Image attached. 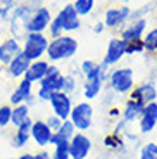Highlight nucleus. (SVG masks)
<instances>
[{
	"label": "nucleus",
	"mask_w": 157,
	"mask_h": 159,
	"mask_svg": "<svg viewBox=\"0 0 157 159\" xmlns=\"http://www.w3.org/2000/svg\"><path fill=\"white\" fill-rule=\"evenodd\" d=\"M140 159H157V142H147L140 147Z\"/></svg>",
	"instance_id": "obj_29"
},
{
	"label": "nucleus",
	"mask_w": 157,
	"mask_h": 159,
	"mask_svg": "<svg viewBox=\"0 0 157 159\" xmlns=\"http://www.w3.org/2000/svg\"><path fill=\"white\" fill-rule=\"evenodd\" d=\"M69 121L73 123V126L76 128V131H87L93 125V106L88 100H81L76 102L71 109Z\"/></svg>",
	"instance_id": "obj_7"
},
{
	"label": "nucleus",
	"mask_w": 157,
	"mask_h": 159,
	"mask_svg": "<svg viewBox=\"0 0 157 159\" xmlns=\"http://www.w3.org/2000/svg\"><path fill=\"white\" fill-rule=\"evenodd\" d=\"M124 56H126V42L123 38H119V36H114V38L109 40V43H107L105 56H104L102 62L105 66H109V68H112Z\"/></svg>",
	"instance_id": "obj_12"
},
{
	"label": "nucleus",
	"mask_w": 157,
	"mask_h": 159,
	"mask_svg": "<svg viewBox=\"0 0 157 159\" xmlns=\"http://www.w3.org/2000/svg\"><path fill=\"white\" fill-rule=\"evenodd\" d=\"M45 123H47V126L50 128L52 131H57L61 128V125H62V119L57 118L55 114H50V116H47V118H45Z\"/></svg>",
	"instance_id": "obj_34"
},
{
	"label": "nucleus",
	"mask_w": 157,
	"mask_h": 159,
	"mask_svg": "<svg viewBox=\"0 0 157 159\" xmlns=\"http://www.w3.org/2000/svg\"><path fill=\"white\" fill-rule=\"evenodd\" d=\"M31 125H33V118H28L26 121L19 125V126L14 130L12 133V147L14 149H23L28 145V142L31 140V135H29V131H31Z\"/></svg>",
	"instance_id": "obj_21"
},
{
	"label": "nucleus",
	"mask_w": 157,
	"mask_h": 159,
	"mask_svg": "<svg viewBox=\"0 0 157 159\" xmlns=\"http://www.w3.org/2000/svg\"><path fill=\"white\" fill-rule=\"evenodd\" d=\"M131 17V7L128 5H121V7H112L107 9L105 14H104V26L109 30H116L121 28L124 23H128Z\"/></svg>",
	"instance_id": "obj_9"
},
{
	"label": "nucleus",
	"mask_w": 157,
	"mask_h": 159,
	"mask_svg": "<svg viewBox=\"0 0 157 159\" xmlns=\"http://www.w3.org/2000/svg\"><path fill=\"white\" fill-rule=\"evenodd\" d=\"M141 43H143V52H149V54L157 52V28L149 30L141 38Z\"/></svg>",
	"instance_id": "obj_26"
},
{
	"label": "nucleus",
	"mask_w": 157,
	"mask_h": 159,
	"mask_svg": "<svg viewBox=\"0 0 157 159\" xmlns=\"http://www.w3.org/2000/svg\"><path fill=\"white\" fill-rule=\"evenodd\" d=\"M92 140L83 131H76L69 140V157L71 159H88L92 152Z\"/></svg>",
	"instance_id": "obj_8"
},
{
	"label": "nucleus",
	"mask_w": 157,
	"mask_h": 159,
	"mask_svg": "<svg viewBox=\"0 0 157 159\" xmlns=\"http://www.w3.org/2000/svg\"><path fill=\"white\" fill-rule=\"evenodd\" d=\"M0 97H2V83H0Z\"/></svg>",
	"instance_id": "obj_41"
},
{
	"label": "nucleus",
	"mask_w": 157,
	"mask_h": 159,
	"mask_svg": "<svg viewBox=\"0 0 157 159\" xmlns=\"http://www.w3.org/2000/svg\"><path fill=\"white\" fill-rule=\"evenodd\" d=\"M74 133H76V128L73 126V123H71L69 119H64L59 130L54 131L52 140H50V145H57V143H61V142H69Z\"/></svg>",
	"instance_id": "obj_23"
},
{
	"label": "nucleus",
	"mask_w": 157,
	"mask_h": 159,
	"mask_svg": "<svg viewBox=\"0 0 157 159\" xmlns=\"http://www.w3.org/2000/svg\"><path fill=\"white\" fill-rule=\"evenodd\" d=\"M38 87H45L52 92H62V87H64V75L61 71V68L57 64H52L48 66V71L45 75V78L38 83Z\"/></svg>",
	"instance_id": "obj_18"
},
{
	"label": "nucleus",
	"mask_w": 157,
	"mask_h": 159,
	"mask_svg": "<svg viewBox=\"0 0 157 159\" xmlns=\"http://www.w3.org/2000/svg\"><path fill=\"white\" fill-rule=\"evenodd\" d=\"M29 116V106L26 104H19V106H12V116H11V125L17 128L23 121H26Z\"/></svg>",
	"instance_id": "obj_25"
},
{
	"label": "nucleus",
	"mask_w": 157,
	"mask_h": 159,
	"mask_svg": "<svg viewBox=\"0 0 157 159\" xmlns=\"http://www.w3.org/2000/svg\"><path fill=\"white\" fill-rule=\"evenodd\" d=\"M130 99L138 100L143 106L149 102H154L157 99V87L154 85V81H143V83L133 87V90L130 92Z\"/></svg>",
	"instance_id": "obj_17"
},
{
	"label": "nucleus",
	"mask_w": 157,
	"mask_h": 159,
	"mask_svg": "<svg viewBox=\"0 0 157 159\" xmlns=\"http://www.w3.org/2000/svg\"><path fill=\"white\" fill-rule=\"evenodd\" d=\"M21 52V42L12 36H5L0 42V66L4 68Z\"/></svg>",
	"instance_id": "obj_20"
},
{
	"label": "nucleus",
	"mask_w": 157,
	"mask_h": 159,
	"mask_svg": "<svg viewBox=\"0 0 157 159\" xmlns=\"http://www.w3.org/2000/svg\"><path fill=\"white\" fill-rule=\"evenodd\" d=\"M79 28H81V17L78 16V12L73 7V4H67L52 17V23L47 31L50 38H57L64 33L78 31Z\"/></svg>",
	"instance_id": "obj_1"
},
{
	"label": "nucleus",
	"mask_w": 157,
	"mask_h": 159,
	"mask_svg": "<svg viewBox=\"0 0 157 159\" xmlns=\"http://www.w3.org/2000/svg\"><path fill=\"white\" fill-rule=\"evenodd\" d=\"M78 40L71 35H61L57 38L48 40V47H47V61L52 64L61 62V61H67L71 57L76 56L78 52Z\"/></svg>",
	"instance_id": "obj_2"
},
{
	"label": "nucleus",
	"mask_w": 157,
	"mask_h": 159,
	"mask_svg": "<svg viewBox=\"0 0 157 159\" xmlns=\"http://www.w3.org/2000/svg\"><path fill=\"white\" fill-rule=\"evenodd\" d=\"M147 24L149 21L145 17H140V19H133L126 24L124 28L121 30V35L119 38H123L126 43H131V42H140L145 35V30H147Z\"/></svg>",
	"instance_id": "obj_14"
},
{
	"label": "nucleus",
	"mask_w": 157,
	"mask_h": 159,
	"mask_svg": "<svg viewBox=\"0 0 157 159\" xmlns=\"http://www.w3.org/2000/svg\"><path fill=\"white\" fill-rule=\"evenodd\" d=\"M29 64H31V61L28 59L23 54V50H21L7 66H4V73L7 75L9 80H17V81H19L21 78H24L28 68H29Z\"/></svg>",
	"instance_id": "obj_16"
},
{
	"label": "nucleus",
	"mask_w": 157,
	"mask_h": 159,
	"mask_svg": "<svg viewBox=\"0 0 157 159\" xmlns=\"http://www.w3.org/2000/svg\"><path fill=\"white\" fill-rule=\"evenodd\" d=\"M107 83L110 92L118 95H126L135 87V71L131 68H114L109 71Z\"/></svg>",
	"instance_id": "obj_5"
},
{
	"label": "nucleus",
	"mask_w": 157,
	"mask_h": 159,
	"mask_svg": "<svg viewBox=\"0 0 157 159\" xmlns=\"http://www.w3.org/2000/svg\"><path fill=\"white\" fill-rule=\"evenodd\" d=\"M11 116H12V106L11 104H0V130L11 126Z\"/></svg>",
	"instance_id": "obj_28"
},
{
	"label": "nucleus",
	"mask_w": 157,
	"mask_h": 159,
	"mask_svg": "<svg viewBox=\"0 0 157 159\" xmlns=\"http://www.w3.org/2000/svg\"><path fill=\"white\" fill-rule=\"evenodd\" d=\"M11 2H17V0H0V4H11Z\"/></svg>",
	"instance_id": "obj_40"
},
{
	"label": "nucleus",
	"mask_w": 157,
	"mask_h": 159,
	"mask_svg": "<svg viewBox=\"0 0 157 159\" xmlns=\"http://www.w3.org/2000/svg\"><path fill=\"white\" fill-rule=\"evenodd\" d=\"M95 68H97V62H95V61H92V59H85L81 64H79V71H81L83 76L88 75V73H92Z\"/></svg>",
	"instance_id": "obj_35"
},
{
	"label": "nucleus",
	"mask_w": 157,
	"mask_h": 159,
	"mask_svg": "<svg viewBox=\"0 0 157 159\" xmlns=\"http://www.w3.org/2000/svg\"><path fill=\"white\" fill-rule=\"evenodd\" d=\"M12 159H35V157H33L31 152H23V154H19L17 157H12Z\"/></svg>",
	"instance_id": "obj_38"
},
{
	"label": "nucleus",
	"mask_w": 157,
	"mask_h": 159,
	"mask_svg": "<svg viewBox=\"0 0 157 159\" xmlns=\"http://www.w3.org/2000/svg\"><path fill=\"white\" fill-rule=\"evenodd\" d=\"M50 159H71L69 157V142H61L54 145V152L50 154Z\"/></svg>",
	"instance_id": "obj_30"
},
{
	"label": "nucleus",
	"mask_w": 157,
	"mask_h": 159,
	"mask_svg": "<svg viewBox=\"0 0 157 159\" xmlns=\"http://www.w3.org/2000/svg\"><path fill=\"white\" fill-rule=\"evenodd\" d=\"M104 143H105V147L112 149V151H121V149H124V145H126L118 133H110V135H107L105 140H104Z\"/></svg>",
	"instance_id": "obj_31"
},
{
	"label": "nucleus",
	"mask_w": 157,
	"mask_h": 159,
	"mask_svg": "<svg viewBox=\"0 0 157 159\" xmlns=\"http://www.w3.org/2000/svg\"><path fill=\"white\" fill-rule=\"evenodd\" d=\"M157 126V100L149 102L143 106L141 114L138 118V128H140L141 135H149Z\"/></svg>",
	"instance_id": "obj_13"
},
{
	"label": "nucleus",
	"mask_w": 157,
	"mask_h": 159,
	"mask_svg": "<svg viewBox=\"0 0 157 159\" xmlns=\"http://www.w3.org/2000/svg\"><path fill=\"white\" fill-rule=\"evenodd\" d=\"M48 47V36L45 33H28L21 42V50L23 54L31 61L43 59Z\"/></svg>",
	"instance_id": "obj_6"
},
{
	"label": "nucleus",
	"mask_w": 157,
	"mask_h": 159,
	"mask_svg": "<svg viewBox=\"0 0 157 159\" xmlns=\"http://www.w3.org/2000/svg\"><path fill=\"white\" fill-rule=\"evenodd\" d=\"M92 30H93V33H97V35H98V33H102L104 30H105V26H104L102 21H98V23L93 24V28H92Z\"/></svg>",
	"instance_id": "obj_37"
},
{
	"label": "nucleus",
	"mask_w": 157,
	"mask_h": 159,
	"mask_svg": "<svg viewBox=\"0 0 157 159\" xmlns=\"http://www.w3.org/2000/svg\"><path fill=\"white\" fill-rule=\"evenodd\" d=\"M48 66H50V62H48L47 59L33 61V62L29 64V68H28L24 78H26L28 81H31L33 85H35V83H40V81L45 78V75H47Z\"/></svg>",
	"instance_id": "obj_22"
},
{
	"label": "nucleus",
	"mask_w": 157,
	"mask_h": 159,
	"mask_svg": "<svg viewBox=\"0 0 157 159\" xmlns=\"http://www.w3.org/2000/svg\"><path fill=\"white\" fill-rule=\"evenodd\" d=\"M33 157H35V159H50V154H48L45 149H40L38 152H35V154H33Z\"/></svg>",
	"instance_id": "obj_36"
},
{
	"label": "nucleus",
	"mask_w": 157,
	"mask_h": 159,
	"mask_svg": "<svg viewBox=\"0 0 157 159\" xmlns=\"http://www.w3.org/2000/svg\"><path fill=\"white\" fill-rule=\"evenodd\" d=\"M52 12L48 7L42 5L33 11V16L28 23V33H45L52 23Z\"/></svg>",
	"instance_id": "obj_10"
},
{
	"label": "nucleus",
	"mask_w": 157,
	"mask_h": 159,
	"mask_svg": "<svg viewBox=\"0 0 157 159\" xmlns=\"http://www.w3.org/2000/svg\"><path fill=\"white\" fill-rule=\"evenodd\" d=\"M73 7L76 9L79 17L88 16V14H92V11H93V7H95V0H74Z\"/></svg>",
	"instance_id": "obj_27"
},
{
	"label": "nucleus",
	"mask_w": 157,
	"mask_h": 159,
	"mask_svg": "<svg viewBox=\"0 0 157 159\" xmlns=\"http://www.w3.org/2000/svg\"><path fill=\"white\" fill-rule=\"evenodd\" d=\"M48 104H50V107H52V114H55L57 118L62 119V121L64 119H69L71 109L74 106L71 95H67L64 92H55L54 95L50 97Z\"/></svg>",
	"instance_id": "obj_11"
},
{
	"label": "nucleus",
	"mask_w": 157,
	"mask_h": 159,
	"mask_svg": "<svg viewBox=\"0 0 157 159\" xmlns=\"http://www.w3.org/2000/svg\"><path fill=\"white\" fill-rule=\"evenodd\" d=\"M107 76H109V66L104 62L97 64V68L92 73L85 75L83 81V97L87 100H93L102 93L104 83H107Z\"/></svg>",
	"instance_id": "obj_4"
},
{
	"label": "nucleus",
	"mask_w": 157,
	"mask_h": 159,
	"mask_svg": "<svg viewBox=\"0 0 157 159\" xmlns=\"http://www.w3.org/2000/svg\"><path fill=\"white\" fill-rule=\"evenodd\" d=\"M141 109H143V104H141V102L128 99V102H126L124 109H123V112H121V116H123L121 119L124 121L126 125L135 123V121H138V118H140Z\"/></svg>",
	"instance_id": "obj_24"
},
{
	"label": "nucleus",
	"mask_w": 157,
	"mask_h": 159,
	"mask_svg": "<svg viewBox=\"0 0 157 159\" xmlns=\"http://www.w3.org/2000/svg\"><path fill=\"white\" fill-rule=\"evenodd\" d=\"M143 52V43L140 42H131L126 43V56H133V54H141Z\"/></svg>",
	"instance_id": "obj_33"
},
{
	"label": "nucleus",
	"mask_w": 157,
	"mask_h": 159,
	"mask_svg": "<svg viewBox=\"0 0 157 159\" xmlns=\"http://www.w3.org/2000/svg\"><path fill=\"white\" fill-rule=\"evenodd\" d=\"M109 116H110V118H119V116H121V111H119L118 107H112L109 111Z\"/></svg>",
	"instance_id": "obj_39"
},
{
	"label": "nucleus",
	"mask_w": 157,
	"mask_h": 159,
	"mask_svg": "<svg viewBox=\"0 0 157 159\" xmlns=\"http://www.w3.org/2000/svg\"><path fill=\"white\" fill-rule=\"evenodd\" d=\"M29 135H31V140L35 142V145H38L40 149H45L47 145H50L54 131L47 126L45 119H33Z\"/></svg>",
	"instance_id": "obj_15"
},
{
	"label": "nucleus",
	"mask_w": 157,
	"mask_h": 159,
	"mask_svg": "<svg viewBox=\"0 0 157 159\" xmlns=\"http://www.w3.org/2000/svg\"><path fill=\"white\" fill-rule=\"evenodd\" d=\"M33 11H35V9L29 4H26V2H17V5L14 7V11L11 12L9 21H7L9 35H11L12 38L23 42V38L28 35V23H29V19H31V16H33Z\"/></svg>",
	"instance_id": "obj_3"
},
{
	"label": "nucleus",
	"mask_w": 157,
	"mask_h": 159,
	"mask_svg": "<svg viewBox=\"0 0 157 159\" xmlns=\"http://www.w3.org/2000/svg\"><path fill=\"white\" fill-rule=\"evenodd\" d=\"M33 95V83L28 81L26 78H21L14 90L9 95V104L11 106H19V104H26V100Z\"/></svg>",
	"instance_id": "obj_19"
},
{
	"label": "nucleus",
	"mask_w": 157,
	"mask_h": 159,
	"mask_svg": "<svg viewBox=\"0 0 157 159\" xmlns=\"http://www.w3.org/2000/svg\"><path fill=\"white\" fill-rule=\"evenodd\" d=\"M76 88H78V80H76V76L64 75V87H62L64 93L73 95V93H76Z\"/></svg>",
	"instance_id": "obj_32"
},
{
	"label": "nucleus",
	"mask_w": 157,
	"mask_h": 159,
	"mask_svg": "<svg viewBox=\"0 0 157 159\" xmlns=\"http://www.w3.org/2000/svg\"><path fill=\"white\" fill-rule=\"evenodd\" d=\"M123 2H130V0H123Z\"/></svg>",
	"instance_id": "obj_42"
}]
</instances>
